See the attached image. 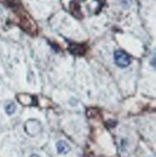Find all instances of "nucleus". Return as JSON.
<instances>
[{"label": "nucleus", "instance_id": "obj_7", "mask_svg": "<svg viewBox=\"0 0 156 157\" xmlns=\"http://www.w3.org/2000/svg\"><path fill=\"white\" fill-rule=\"evenodd\" d=\"M29 157H40L38 154H32V155H30Z\"/></svg>", "mask_w": 156, "mask_h": 157}, {"label": "nucleus", "instance_id": "obj_2", "mask_svg": "<svg viewBox=\"0 0 156 157\" xmlns=\"http://www.w3.org/2000/svg\"><path fill=\"white\" fill-rule=\"evenodd\" d=\"M114 60L116 65L120 67H126L130 65L131 58L124 50H116L114 53Z\"/></svg>", "mask_w": 156, "mask_h": 157}, {"label": "nucleus", "instance_id": "obj_1", "mask_svg": "<svg viewBox=\"0 0 156 157\" xmlns=\"http://www.w3.org/2000/svg\"><path fill=\"white\" fill-rule=\"evenodd\" d=\"M25 131L31 137H35L43 130L42 124L37 120H28L25 122Z\"/></svg>", "mask_w": 156, "mask_h": 157}, {"label": "nucleus", "instance_id": "obj_4", "mask_svg": "<svg viewBox=\"0 0 156 157\" xmlns=\"http://www.w3.org/2000/svg\"><path fill=\"white\" fill-rule=\"evenodd\" d=\"M56 148L59 154H67L70 151V147L65 141H59L56 144Z\"/></svg>", "mask_w": 156, "mask_h": 157}, {"label": "nucleus", "instance_id": "obj_6", "mask_svg": "<svg viewBox=\"0 0 156 157\" xmlns=\"http://www.w3.org/2000/svg\"><path fill=\"white\" fill-rule=\"evenodd\" d=\"M16 110H17V105L13 103V102H10V103H8L5 106V112L9 116L13 115L16 112Z\"/></svg>", "mask_w": 156, "mask_h": 157}, {"label": "nucleus", "instance_id": "obj_3", "mask_svg": "<svg viewBox=\"0 0 156 157\" xmlns=\"http://www.w3.org/2000/svg\"><path fill=\"white\" fill-rule=\"evenodd\" d=\"M69 50L71 54H73V55H77V56H82L86 52L85 46L81 45V44H70L69 46Z\"/></svg>", "mask_w": 156, "mask_h": 157}, {"label": "nucleus", "instance_id": "obj_5", "mask_svg": "<svg viewBox=\"0 0 156 157\" xmlns=\"http://www.w3.org/2000/svg\"><path fill=\"white\" fill-rule=\"evenodd\" d=\"M17 99L24 105L31 104V102H32V98L28 94H20L17 97Z\"/></svg>", "mask_w": 156, "mask_h": 157}]
</instances>
